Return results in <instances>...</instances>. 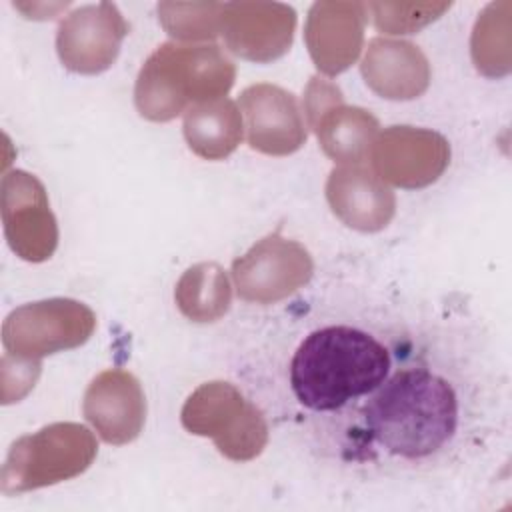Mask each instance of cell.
I'll use <instances>...</instances> for the list:
<instances>
[{
    "label": "cell",
    "instance_id": "5b68a950",
    "mask_svg": "<svg viewBox=\"0 0 512 512\" xmlns=\"http://www.w3.org/2000/svg\"><path fill=\"white\" fill-rule=\"evenodd\" d=\"M184 136L202 158L228 156L242 138V122L234 102L216 98L192 106L184 118Z\"/></svg>",
    "mask_w": 512,
    "mask_h": 512
},
{
    "label": "cell",
    "instance_id": "3957f363",
    "mask_svg": "<svg viewBox=\"0 0 512 512\" xmlns=\"http://www.w3.org/2000/svg\"><path fill=\"white\" fill-rule=\"evenodd\" d=\"M128 26L114 4L100 2L74 10L58 28V54L66 68L82 74L106 70Z\"/></svg>",
    "mask_w": 512,
    "mask_h": 512
},
{
    "label": "cell",
    "instance_id": "7a4b0ae2",
    "mask_svg": "<svg viewBox=\"0 0 512 512\" xmlns=\"http://www.w3.org/2000/svg\"><path fill=\"white\" fill-rule=\"evenodd\" d=\"M140 78L160 80V88L136 92V106L150 120H170L180 114L184 102L216 100L234 82V66L218 46L164 44L142 66Z\"/></svg>",
    "mask_w": 512,
    "mask_h": 512
},
{
    "label": "cell",
    "instance_id": "277c9868",
    "mask_svg": "<svg viewBox=\"0 0 512 512\" xmlns=\"http://www.w3.org/2000/svg\"><path fill=\"white\" fill-rule=\"evenodd\" d=\"M240 102L248 120V142L266 154H290L302 146L306 132L294 94L256 84L242 92Z\"/></svg>",
    "mask_w": 512,
    "mask_h": 512
},
{
    "label": "cell",
    "instance_id": "6da1fadb",
    "mask_svg": "<svg viewBox=\"0 0 512 512\" xmlns=\"http://www.w3.org/2000/svg\"><path fill=\"white\" fill-rule=\"evenodd\" d=\"M256 384L314 464L360 482L454 476L508 434L488 336L416 298L354 292L294 314Z\"/></svg>",
    "mask_w": 512,
    "mask_h": 512
}]
</instances>
